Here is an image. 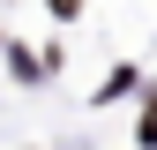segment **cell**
<instances>
[{"label":"cell","mask_w":157,"mask_h":150,"mask_svg":"<svg viewBox=\"0 0 157 150\" xmlns=\"http://www.w3.org/2000/svg\"><path fill=\"white\" fill-rule=\"evenodd\" d=\"M142 143H157V90L142 98Z\"/></svg>","instance_id":"obj_1"},{"label":"cell","mask_w":157,"mask_h":150,"mask_svg":"<svg viewBox=\"0 0 157 150\" xmlns=\"http://www.w3.org/2000/svg\"><path fill=\"white\" fill-rule=\"evenodd\" d=\"M45 8H52V15H75V8H82V0H45Z\"/></svg>","instance_id":"obj_2"}]
</instances>
